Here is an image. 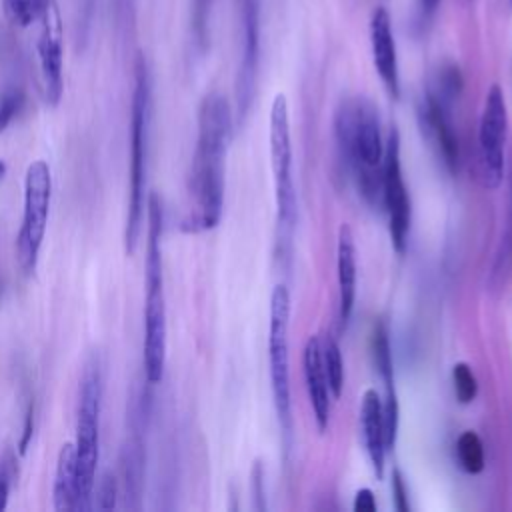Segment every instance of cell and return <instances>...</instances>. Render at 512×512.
<instances>
[{"label": "cell", "mask_w": 512, "mask_h": 512, "mask_svg": "<svg viewBox=\"0 0 512 512\" xmlns=\"http://www.w3.org/2000/svg\"><path fill=\"white\" fill-rule=\"evenodd\" d=\"M230 132L232 112L228 100L220 94H208L198 110V138L188 180L192 208L182 224L188 232L210 230L220 222Z\"/></svg>", "instance_id": "6da1fadb"}, {"label": "cell", "mask_w": 512, "mask_h": 512, "mask_svg": "<svg viewBox=\"0 0 512 512\" xmlns=\"http://www.w3.org/2000/svg\"><path fill=\"white\" fill-rule=\"evenodd\" d=\"M146 300H144V376L148 384H158L166 364V298L162 274V202L156 192L146 200Z\"/></svg>", "instance_id": "7a4b0ae2"}, {"label": "cell", "mask_w": 512, "mask_h": 512, "mask_svg": "<svg viewBox=\"0 0 512 512\" xmlns=\"http://www.w3.org/2000/svg\"><path fill=\"white\" fill-rule=\"evenodd\" d=\"M148 122H150V72L144 54L134 62V92L130 112V182L128 212L124 228V248L132 256L144 222L146 204V158H148Z\"/></svg>", "instance_id": "3957f363"}, {"label": "cell", "mask_w": 512, "mask_h": 512, "mask_svg": "<svg viewBox=\"0 0 512 512\" xmlns=\"http://www.w3.org/2000/svg\"><path fill=\"white\" fill-rule=\"evenodd\" d=\"M104 394V372L98 354H92L82 368L76 408V482H78V510L90 508L94 490L96 466L100 456V412Z\"/></svg>", "instance_id": "277c9868"}, {"label": "cell", "mask_w": 512, "mask_h": 512, "mask_svg": "<svg viewBox=\"0 0 512 512\" xmlns=\"http://www.w3.org/2000/svg\"><path fill=\"white\" fill-rule=\"evenodd\" d=\"M336 130L350 162L362 178L364 194H378L382 176H376V170L384 160V144L376 110L364 100L346 102L336 116Z\"/></svg>", "instance_id": "5b68a950"}, {"label": "cell", "mask_w": 512, "mask_h": 512, "mask_svg": "<svg viewBox=\"0 0 512 512\" xmlns=\"http://www.w3.org/2000/svg\"><path fill=\"white\" fill-rule=\"evenodd\" d=\"M52 198L50 166L44 160H34L24 176V214L16 236L18 264L26 274H32L38 264L42 240L46 234L48 212Z\"/></svg>", "instance_id": "8992f818"}, {"label": "cell", "mask_w": 512, "mask_h": 512, "mask_svg": "<svg viewBox=\"0 0 512 512\" xmlns=\"http://www.w3.org/2000/svg\"><path fill=\"white\" fill-rule=\"evenodd\" d=\"M288 318L290 296L284 284H276L270 296V324H268V362L270 382L276 414L284 434L290 432V370H288Z\"/></svg>", "instance_id": "52a82bcc"}, {"label": "cell", "mask_w": 512, "mask_h": 512, "mask_svg": "<svg viewBox=\"0 0 512 512\" xmlns=\"http://www.w3.org/2000/svg\"><path fill=\"white\" fill-rule=\"evenodd\" d=\"M270 166L274 174V192L278 222L292 228L296 218V194L292 184V144H290V124H288V102L282 92H278L270 106Z\"/></svg>", "instance_id": "ba28073f"}, {"label": "cell", "mask_w": 512, "mask_h": 512, "mask_svg": "<svg viewBox=\"0 0 512 512\" xmlns=\"http://www.w3.org/2000/svg\"><path fill=\"white\" fill-rule=\"evenodd\" d=\"M508 132V112L504 94L498 84H492L484 98V108L478 128V148L484 184L496 188L504 176V144Z\"/></svg>", "instance_id": "9c48e42d"}, {"label": "cell", "mask_w": 512, "mask_h": 512, "mask_svg": "<svg viewBox=\"0 0 512 512\" xmlns=\"http://www.w3.org/2000/svg\"><path fill=\"white\" fill-rule=\"evenodd\" d=\"M382 198L390 222V238L396 252L406 250L408 232H410V198L400 168V138L398 130L392 128L384 148L382 160Z\"/></svg>", "instance_id": "30bf717a"}, {"label": "cell", "mask_w": 512, "mask_h": 512, "mask_svg": "<svg viewBox=\"0 0 512 512\" xmlns=\"http://www.w3.org/2000/svg\"><path fill=\"white\" fill-rule=\"evenodd\" d=\"M240 16V66L236 76V106L238 116L244 118L250 110L258 62H260V0H236Z\"/></svg>", "instance_id": "8fae6325"}, {"label": "cell", "mask_w": 512, "mask_h": 512, "mask_svg": "<svg viewBox=\"0 0 512 512\" xmlns=\"http://www.w3.org/2000/svg\"><path fill=\"white\" fill-rule=\"evenodd\" d=\"M42 32L38 38V60L44 82V98L50 106H58L64 80H62V22L54 0L42 12Z\"/></svg>", "instance_id": "7c38bea8"}, {"label": "cell", "mask_w": 512, "mask_h": 512, "mask_svg": "<svg viewBox=\"0 0 512 512\" xmlns=\"http://www.w3.org/2000/svg\"><path fill=\"white\" fill-rule=\"evenodd\" d=\"M370 48L376 72L392 98L400 94L398 80V56L392 34V20L384 6H376L370 16Z\"/></svg>", "instance_id": "4fadbf2b"}, {"label": "cell", "mask_w": 512, "mask_h": 512, "mask_svg": "<svg viewBox=\"0 0 512 512\" xmlns=\"http://www.w3.org/2000/svg\"><path fill=\"white\" fill-rule=\"evenodd\" d=\"M372 356H374V364L380 372V378L384 382V402H382L384 434H386V448L392 450L396 444V436H398V396H396V386H394V364H392L390 340H388V330H386L384 322H378L374 326Z\"/></svg>", "instance_id": "5bb4252c"}, {"label": "cell", "mask_w": 512, "mask_h": 512, "mask_svg": "<svg viewBox=\"0 0 512 512\" xmlns=\"http://www.w3.org/2000/svg\"><path fill=\"white\" fill-rule=\"evenodd\" d=\"M302 366H304V378H306V390L308 398L314 410V420L320 432L328 428L330 422V386L328 378L324 372L322 364V340L318 336H310L306 346H304V356H302Z\"/></svg>", "instance_id": "9a60e30c"}, {"label": "cell", "mask_w": 512, "mask_h": 512, "mask_svg": "<svg viewBox=\"0 0 512 512\" xmlns=\"http://www.w3.org/2000/svg\"><path fill=\"white\" fill-rule=\"evenodd\" d=\"M362 432L366 442V452L370 456L376 478L384 476V456H386V434H384V412L382 400L374 388L364 390L362 394Z\"/></svg>", "instance_id": "2e32d148"}, {"label": "cell", "mask_w": 512, "mask_h": 512, "mask_svg": "<svg viewBox=\"0 0 512 512\" xmlns=\"http://www.w3.org/2000/svg\"><path fill=\"white\" fill-rule=\"evenodd\" d=\"M336 270H338L340 320H342V324H346L352 316L354 298H356V250H354L352 230L348 224H342L338 230Z\"/></svg>", "instance_id": "e0dca14e"}, {"label": "cell", "mask_w": 512, "mask_h": 512, "mask_svg": "<svg viewBox=\"0 0 512 512\" xmlns=\"http://www.w3.org/2000/svg\"><path fill=\"white\" fill-rule=\"evenodd\" d=\"M142 430L144 428H140V426H130V438L124 444L122 456H120L126 504L132 510H136L140 506L142 480H144V442L140 436Z\"/></svg>", "instance_id": "ac0fdd59"}, {"label": "cell", "mask_w": 512, "mask_h": 512, "mask_svg": "<svg viewBox=\"0 0 512 512\" xmlns=\"http://www.w3.org/2000/svg\"><path fill=\"white\" fill-rule=\"evenodd\" d=\"M54 510H78V482H76V450L74 442L60 446L54 472Z\"/></svg>", "instance_id": "d6986e66"}, {"label": "cell", "mask_w": 512, "mask_h": 512, "mask_svg": "<svg viewBox=\"0 0 512 512\" xmlns=\"http://www.w3.org/2000/svg\"><path fill=\"white\" fill-rule=\"evenodd\" d=\"M426 122L432 130V134L436 136V142L440 146V152H442V158H444L446 166L454 172L456 166H458V138H456L452 122L448 118L446 104L440 96L428 94V98H426Z\"/></svg>", "instance_id": "ffe728a7"}, {"label": "cell", "mask_w": 512, "mask_h": 512, "mask_svg": "<svg viewBox=\"0 0 512 512\" xmlns=\"http://www.w3.org/2000/svg\"><path fill=\"white\" fill-rule=\"evenodd\" d=\"M456 456L468 474H478L484 470V446L474 430H464L456 440Z\"/></svg>", "instance_id": "44dd1931"}, {"label": "cell", "mask_w": 512, "mask_h": 512, "mask_svg": "<svg viewBox=\"0 0 512 512\" xmlns=\"http://www.w3.org/2000/svg\"><path fill=\"white\" fill-rule=\"evenodd\" d=\"M322 364H324V372L328 378L332 398H340L342 386H344V362H342V354H340V348L334 338L322 340Z\"/></svg>", "instance_id": "7402d4cb"}, {"label": "cell", "mask_w": 512, "mask_h": 512, "mask_svg": "<svg viewBox=\"0 0 512 512\" xmlns=\"http://www.w3.org/2000/svg\"><path fill=\"white\" fill-rule=\"evenodd\" d=\"M50 0H2V10L12 26L26 28L38 20Z\"/></svg>", "instance_id": "603a6c76"}, {"label": "cell", "mask_w": 512, "mask_h": 512, "mask_svg": "<svg viewBox=\"0 0 512 512\" xmlns=\"http://www.w3.org/2000/svg\"><path fill=\"white\" fill-rule=\"evenodd\" d=\"M214 0H192V36L200 50L210 42V14Z\"/></svg>", "instance_id": "cb8c5ba5"}, {"label": "cell", "mask_w": 512, "mask_h": 512, "mask_svg": "<svg viewBox=\"0 0 512 512\" xmlns=\"http://www.w3.org/2000/svg\"><path fill=\"white\" fill-rule=\"evenodd\" d=\"M454 394L460 404H470L478 394V382L472 368L466 362H456L452 368Z\"/></svg>", "instance_id": "d4e9b609"}, {"label": "cell", "mask_w": 512, "mask_h": 512, "mask_svg": "<svg viewBox=\"0 0 512 512\" xmlns=\"http://www.w3.org/2000/svg\"><path fill=\"white\" fill-rule=\"evenodd\" d=\"M24 104V94L20 88H10L0 96V134L10 126L14 116Z\"/></svg>", "instance_id": "484cf974"}, {"label": "cell", "mask_w": 512, "mask_h": 512, "mask_svg": "<svg viewBox=\"0 0 512 512\" xmlns=\"http://www.w3.org/2000/svg\"><path fill=\"white\" fill-rule=\"evenodd\" d=\"M98 510H112L116 508V500H118V482L116 476L106 472L98 484Z\"/></svg>", "instance_id": "4316f807"}, {"label": "cell", "mask_w": 512, "mask_h": 512, "mask_svg": "<svg viewBox=\"0 0 512 512\" xmlns=\"http://www.w3.org/2000/svg\"><path fill=\"white\" fill-rule=\"evenodd\" d=\"M12 476H14V458L6 454V458L0 460V512L8 506Z\"/></svg>", "instance_id": "83f0119b"}, {"label": "cell", "mask_w": 512, "mask_h": 512, "mask_svg": "<svg viewBox=\"0 0 512 512\" xmlns=\"http://www.w3.org/2000/svg\"><path fill=\"white\" fill-rule=\"evenodd\" d=\"M32 434H34V400L28 402L26 412H24V424H22V436L18 442V452L26 454L30 442H32Z\"/></svg>", "instance_id": "f1b7e54d"}, {"label": "cell", "mask_w": 512, "mask_h": 512, "mask_svg": "<svg viewBox=\"0 0 512 512\" xmlns=\"http://www.w3.org/2000/svg\"><path fill=\"white\" fill-rule=\"evenodd\" d=\"M392 496H394V506L398 512H408L410 504H408V490L404 486V480L400 476L398 470L392 472Z\"/></svg>", "instance_id": "f546056e"}, {"label": "cell", "mask_w": 512, "mask_h": 512, "mask_svg": "<svg viewBox=\"0 0 512 512\" xmlns=\"http://www.w3.org/2000/svg\"><path fill=\"white\" fill-rule=\"evenodd\" d=\"M352 508H354V512H376V498H374L372 490L360 488L354 496Z\"/></svg>", "instance_id": "4dcf8cb0"}, {"label": "cell", "mask_w": 512, "mask_h": 512, "mask_svg": "<svg viewBox=\"0 0 512 512\" xmlns=\"http://www.w3.org/2000/svg\"><path fill=\"white\" fill-rule=\"evenodd\" d=\"M262 478H264V474L260 470V464L256 462V466H254V494H256V500H260L258 502V510L266 508V504H264V490H262Z\"/></svg>", "instance_id": "1f68e13d"}, {"label": "cell", "mask_w": 512, "mask_h": 512, "mask_svg": "<svg viewBox=\"0 0 512 512\" xmlns=\"http://www.w3.org/2000/svg\"><path fill=\"white\" fill-rule=\"evenodd\" d=\"M418 2H420V10H422L424 16L434 14V10H436L438 4H440V0H418Z\"/></svg>", "instance_id": "d6a6232c"}, {"label": "cell", "mask_w": 512, "mask_h": 512, "mask_svg": "<svg viewBox=\"0 0 512 512\" xmlns=\"http://www.w3.org/2000/svg\"><path fill=\"white\" fill-rule=\"evenodd\" d=\"M4 172H6V166H4V162H0V178L4 176Z\"/></svg>", "instance_id": "836d02e7"}, {"label": "cell", "mask_w": 512, "mask_h": 512, "mask_svg": "<svg viewBox=\"0 0 512 512\" xmlns=\"http://www.w3.org/2000/svg\"><path fill=\"white\" fill-rule=\"evenodd\" d=\"M462 2H472V0H462Z\"/></svg>", "instance_id": "e575fe53"}, {"label": "cell", "mask_w": 512, "mask_h": 512, "mask_svg": "<svg viewBox=\"0 0 512 512\" xmlns=\"http://www.w3.org/2000/svg\"><path fill=\"white\" fill-rule=\"evenodd\" d=\"M510 6H512V0H510Z\"/></svg>", "instance_id": "d590c367"}]
</instances>
